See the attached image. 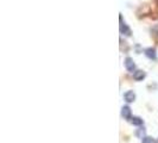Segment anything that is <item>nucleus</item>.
<instances>
[{
    "mask_svg": "<svg viewBox=\"0 0 158 143\" xmlns=\"http://www.w3.org/2000/svg\"><path fill=\"white\" fill-rule=\"evenodd\" d=\"M125 67H126V69L129 70V72H136L134 69H136V63H134V61L131 59V57H127L126 60H125Z\"/></svg>",
    "mask_w": 158,
    "mask_h": 143,
    "instance_id": "nucleus-1",
    "label": "nucleus"
},
{
    "mask_svg": "<svg viewBox=\"0 0 158 143\" xmlns=\"http://www.w3.org/2000/svg\"><path fill=\"white\" fill-rule=\"evenodd\" d=\"M124 99L127 101V103H133L136 100V93L133 91H127L125 94H124Z\"/></svg>",
    "mask_w": 158,
    "mask_h": 143,
    "instance_id": "nucleus-2",
    "label": "nucleus"
},
{
    "mask_svg": "<svg viewBox=\"0 0 158 143\" xmlns=\"http://www.w3.org/2000/svg\"><path fill=\"white\" fill-rule=\"evenodd\" d=\"M121 116L125 119H131V109L129 106H122L121 109Z\"/></svg>",
    "mask_w": 158,
    "mask_h": 143,
    "instance_id": "nucleus-3",
    "label": "nucleus"
},
{
    "mask_svg": "<svg viewBox=\"0 0 158 143\" xmlns=\"http://www.w3.org/2000/svg\"><path fill=\"white\" fill-rule=\"evenodd\" d=\"M133 78H134V80L140 81L145 78V73L143 70H136V72H133Z\"/></svg>",
    "mask_w": 158,
    "mask_h": 143,
    "instance_id": "nucleus-4",
    "label": "nucleus"
},
{
    "mask_svg": "<svg viewBox=\"0 0 158 143\" xmlns=\"http://www.w3.org/2000/svg\"><path fill=\"white\" fill-rule=\"evenodd\" d=\"M145 55L149 57V59H156V50L154 49H152V48H149V49H146L145 50Z\"/></svg>",
    "mask_w": 158,
    "mask_h": 143,
    "instance_id": "nucleus-5",
    "label": "nucleus"
},
{
    "mask_svg": "<svg viewBox=\"0 0 158 143\" xmlns=\"http://www.w3.org/2000/svg\"><path fill=\"white\" fill-rule=\"evenodd\" d=\"M130 122L133 124V125H137V127H139V125H142L143 124V119L142 118H139V117H131Z\"/></svg>",
    "mask_w": 158,
    "mask_h": 143,
    "instance_id": "nucleus-6",
    "label": "nucleus"
},
{
    "mask_svg": "<svg viewBox=\"0 0 158 143\" xmlns=\"http://www.w3.org/2000/svg\"><path fill=\"white\" fill-rule=\"evenodd\" d=\"M120 31H121L122 33H125L126 36H130V35H131V31H130L129 26H127L126 24H124V23H122V24L120 25Z\"/></svg>",
    "mask_w": 158,
    "mask_h": 143,
    "instance_id": "nucleus-7",
    "label": "nucleus"
},
{
    "mask_svg": "<svg viewBox=\"0 0 158 143\" xmlns=\"http://www.w3.org/2000/svg\"><path fill=\"white\" fill-rule=\"evenodd\" d=\"M142 141H143V143H157L154 138L149 137V136H145L144 138H142Z\"/></svg>",
    "mask_w": 158,
    "mask_h": 143,
    "instance_id": "nucleus-8",
    "label": "nucleus"
},
{
    "mask_svg": "<svg viewBox=\"0 0 158 143\" xmlns=\"http://www.w3.org/2000/svg\"><path fill=\"white\" fill-rule=\"evenodd\" d=\"M136 135L139 137V138H144L145 136V130L144 129H139V130H137V132H136Z\"/></svg>",
    "mask_w": 158,
    "mask_h": 143,
    "instance_id": "nucleus-9",
    "label": "nucleus"
}]
</instances>
